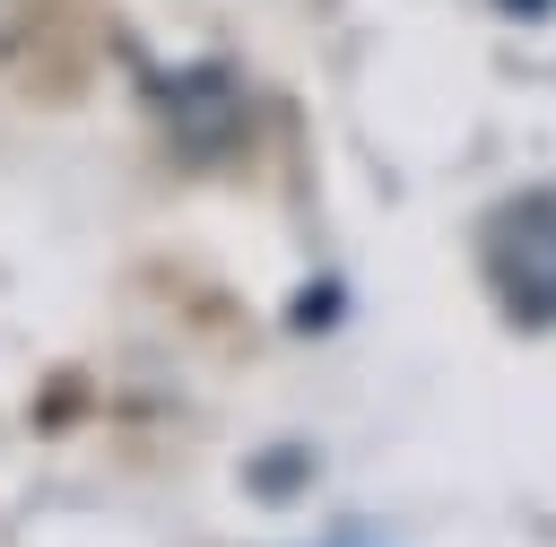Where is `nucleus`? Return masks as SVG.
Returning <instances> with one entry per match:
<instances>
[{"label":"nucleus","mask_w":556,"mask_h":547,"mask_svg":"<svg viewBox=\"0 0 556 547\" xmlns=\"http://www.w3.org/2000/svg\"><path fill=\"white\" fill-rule=\"evenodd\" d=\"M478 269L521 330H556V182H530L486 217Z\"/></svg>","instance_id":"1"},{"label":"nucleus","mask_w":556,"mask_h":547,"mask_svg":"<svg viewBox=\"0 0 556 547\" xmlns=\"http://www.w3.org/2000/svg\"><path fill=\"white\" fill-rule=\"evenodd\" d=\"M556 0H504V17H547Z\"/></svg>","instance_id":"2"}]
</instances>
